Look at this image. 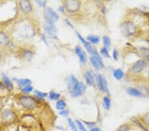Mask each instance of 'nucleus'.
Returning <instances> with one entry per match:
<instances>
[{"label": "nucleus", "instance_id": "nucleus-1", "mask_svg": "<svg viewBox=\"0 0 149 131\" xmlns=\"http://www.w3.org/2000/svg\"><path fill=\"white\" fill-rule=\"evenodd\" d=\"M19 102L21 105L27 110H33L37 107V101L34 97L29 96V95H23L19 98Z\"/></svg>", "mask_w": 149, "mask_h": 131}, {"label": "nucleus", "instance_id": "nucleus-2", "mask_svg": "<svg viewBox=\"0 0 149 131\" xmlns=\"http://www.w3.org/2000/svg\"><path fill=\"white\" fill-rule=\"evenodd\" d=\"M0 118H1L2 123L6 124V125H10L16 121L17 116L15 112H13L10 109H6L1 113Z\"/></svg>", "mask_w": 149, "mask_h": 131}, {"label": "nucleus", "instance_id": "nucleus-3", "mask_svg": "<svg viewBox=\"0 0 149 131\" xmlns=\"http://www.w3.org/2000/svg\"><path fill=\"white\" fill-rule=\"evenodd\" d=\"M121 32L125 37H132L136 32V27L131 21H125L121 25Z\"/></svg>", "mask_w": 149, "mask_h": 131}, {"label": "nucleus", "instance_id": "nucleus-4", "mask_svg": "<svg viewBox=\"0 0 149 131\" xmlns=\"http://www.w3.org/2000/svg\"><path fill=\"white\" fill-rule=\"evenodd\" d=\"M44 18L45 21L54 24L59 19V16L53 9L50 7H47L44 11Z\"/></svg>", "mask_w": 149, "mask_h": 131}, {"label": "nucleus", "instance_id": "nucleus-5", "mask_svg": "<svg viewBox=\"0 0 149 131\" xmlns=\"http://www.w3.org/2000/svg\"><path fill=\"white\" fill-rule=\"evenodd\" d=\"M17 33L21 38H29L33 35V30L28 24H22L17 28Z\"/></svg>", "mask_w": 149, "mask_h": 131}, {"label": "nucleus", "instance_id": "nucleus-6", "mask_svg": "<svg viewBox=\"0 0 149 131\" xmlns=\"http://www.w3.org/2000/svg\"><path fill=\"white\" fill-rule=\"evenodd\" d=\"M43 28H44L46 34L52 39H57V28L53 23H50L45 21L43 23Z\"/></svg>", "mask_w": 149, "mask_h": 131}, {"label": "nucleus", "instance_id": "nucleus-7", "mask_svg": "<svg viewBox=\"0 0 149 131\" xmlns=\"http://www.w3.org/2000/svg\"><path fill=\"white\" fill-rule=\"evenodd\" d=\"M96 81H97V87L100 91H104L105 94L109 95V87H108L107 82L104 76L98 74L96 77Z\"/></svg>", "mask_w": 149, "mask_h": 131}, {"label": "nucleus", "instance_id": "nucleus-8", "mask_svg": "<svg viewBox=\"0 0 149 131\" xmlns=\"http://www.w3.org/2000/svg\"><path fill=\"white\" fill-rule=\"evenodd\" d=\"M80 6L81 3L79 1L70 0V1H66L64 2V7L70 13H74L78 11L80 8Z\"/></svg>", "mask_w": 149, "mask_h": 131}, {"label": "nucleus", "instance_id": "nucleus-9", "mask_svg": "<svg viewBox=\"0 0 149 131\" xmlns=\"http://www.w3.org/2000/svg\"><path fill=\"white\" fill-rule=\"evenodd\" d=\"M86 86L83 82H78L72 91H71V95L73 97H78L82 95L86 92Z\"/></svg>", "mask_w": 149, "mask_h": 131}, {"label": "nucleus", "instance_id": "nucleus-10", "mask_svg": "<svg viewBox=\"0 0 149 131\" xmlns=\"http://www.w3.org/2000/svg\"><path fill=\"white\" fill-rule=\"evenodd\" d=\"M90 60L91 63H92V66H93V68L96 69V70H100V69H102L104 68L103 62L99 54H96L95 56H90Z\"/></svg>", "mask_w": 149, "mask_h": 131}, {"label": "nucleus", "instance_id": "nucleus-11", "mask_svg": "<svg viewBox=\"0 0 149 131\" xmlns=\"http://www.w3.org/2000/svg\"><path fill=\"white\" fill-rule=\"evenodd\" d=\"M147 66V63L145 60H140L136 62L131 68V71L134 73H140L141 71H143Z\"/></svg>", "mask_w": 149, "mask_h": 131}, {"label": "nucleus", "instance_id": "nucleus-12", "mask_svg": "<svg viewBox=\"0 0 149 131\" xmlns=\"http://www.w3.org/2000/svg\"><path fill=\"white\" fill-rule=\"evenodd\" d=\"M19 8H20L21 11L25 14H29L32 11V6L29 1L27 0H23V1H20L19 3Z\"/></svg>", "mask_w": 149, "mask_h": 131}, {"label": "nucleus", "instance_id": "nucleus-13", "mask_svg": "<svg viewBox=\"0 0 149 131\" xmlns=\"http://www.w3.org/2000/svg\"><path fill=\"white\" fill-rule=\"evenodd\" d=\"M78 81L74 75H70L66 79V83L67 88L69 91H72L76 85L78 83Z\"/></svg>", "mask_w": 149, "mask_h": 131}, {"label": "nucleus", "instance_id": "nucleus-14", "mask_svg": "<svg viewBox=\"0 0 149 131\" xmlns=\"http://www.w3.org/2000/svg\"><path fill=\"white\" fill-rule=\"evenodd\" d=\"M75 52L76 55L78 56L80 62L84 65H85L86 64V61H87V55H86V52L80 46H76L75 47Z\"/></svg>", "mask_w": 149, "mask_h": 131}, {"label": "nucleus", "instance_id": "nucleus-15", "mask_svg": "<svg viewBox=\"0 0 149 131\" xmlns=\"http://www.w3.org/2000/svg\"><path fill=\"white\" fill-rule=\"evenodd\" d=\"M10 45V39L6 33L0 31V46H8Z\"/></svg>", "mask_w": 149, "mask_h": 131}, {"label": "nucleus", "instance_id": "nucleus-16", "mask_svg": "<svg viewBox=\"0 0 149 131\" xmlns=\"http://www.w3.org/2000/svg\"><path fill=\"white\" fill-rule=\"evenodd\" d=\"M84 78H85L86 83L88 85L92 86L95 84V79L93 73L91 71H87L84 74Z\"/></svg>", "mask_w": 149, "mask_h": 131}, {"label": "nucleus", "instance_id": "nucleus-17", "mask_svg": "<svg viewBox=\"0 0 149 131\" xmlns=\"http://www.w3.org/2000/svg\"><path fill=\"white\" fill-rule=\"evenodd\" d=\"M16 82L17 83L18 86L21 87H27L28 85H31L32 82L29 79H27V78H22V79H17Z\"/></svg>", "mask_w": 149, "mask_h": 131}, {"label": "nucleus", "instance_id": "nucleus-18", "mask_svg": "<svg viewBox=\"0 0 149 131\" xmlns=\"http://www.w3.org/2000/svg\"><path fill=\"white\" fill-rule=\"evenodd\" d=\"M21 56L23 59L26 60H31L33 56V54L30 50L25 49L21 51Z\"/></svg>", "mask_w": 149, "mask_h": 131}, {"label": "nucleus", "instance_id": "nucleus-19", "mask_svg": "<svg viewBox=\"0 0 149 131\" xmlns=\"http://www.w3.org/2000/svg\"><path fill=\"white\" fill-rule=\"evenodd\" d=\"M127 93L131 95V96L134 97H141L143 95L142 92L140 90L136 89V88H133V87H129L127 89Z\"/></svg>", "mask_w": 149, "mask_h": 131}, {"label": "nucleus", "instance_id": "nucleus-20", "mask_svg": "<svg viewBox=\"0 0 149 131\" xmlns=\"http://www.w3.org/2000/svg\"><path fill=\"white\" fill-rule=\"evenodd\" d=\"M84 46L86 47V50H87L88 52H89L91 54V56H95L96 54H97V52L96 51V50L94 49V48H93L90 42H86L85 43H84Z\"/></svg>", "mask_w": 149, "mask_h": 131}, {"label": "nucleus", "instance_id": "nucleus-21", "mask_svg": "<svg viewBox=\"0 0 149 131\" xmlns=\"http://www.w3.org/2000/svg\"><path fill=\"white\" fill-rule=\"evenodd\" d=\"M1 76H2V78H3V80L5 85H6L7 87L10 88V89H13V83H12L10 78H9L8 76L4 73H1Z\"/></svg>", "mask_w": 149, "mask_h": 131}, {"label": "nucleus", "instance_id": "nucleus-22", "mask_svg": "<svg viewBox=\"0 0 149 131\" xmlns=\"http://www.w3.org/2000/svg\"><path fill=\"white\" fill-rule=\"evenodd\" d=\"M66 106V101L64 99L58 100L56 103V109L58 111L64 110Z\"/></svg>", "mask_w": 149, "mask_h": 131}, {"label": "nucleus", "instance_id": "nucleus-23", "mask_svg": "<svg viewBox=\"0 0 149 131\" xmlns=\"http://www.w3.org/2000/svg\"><path fill=\"white\" fill-rule=\"evenodd\" d=\"M113 76L117 80H121L124 76V72L121 69H117L113 71Z\"/></svg>", "mask_w": 149, "mask_h": 131}, {"label": "nucleus", "instance_id": "nucleus-24", "mask_svg": "<svg viewBox=\"0 0 149 131\" xmlns=\"http://www.w3.org/2000/svg\"><path fill=\"white\" fill-rule=\"evenodd\" d=\"M87 40L93 44H98L100 41V38L98 36L92 35L88 36Z\"/></svg>", "mask_w": 149, "mask_h": 131}, {"label": "nucleus", "instance_id": "nucleus-25", "mask_svg": "<svg viewBox=\"0 0 149 131\" xmlns=\"http://www.w3.org/2000/svg\"><path fill=\"white\" fill-rule=\"evenodd\" d=\"M67 122H68L69 127L70 128L72 131H79L76 123L74 122L71 118H68V119H67Z\"/></svg>", "mask_w": 149, "mask_h": 131}, {"label": "nucleus", "instance_id": "nucleus-26", "mask_svg": "<svg viewBox=\"0 0 149 131\" xmlns=\"http://www.w3.org/2000/svg\"><path fill=\"white\" fill-rule=\"evenodd\" d=\"M103 107H104V108L106 109V110H109V109L111 108V99H109V97L106 96L103 98Z\"/></svg>", "mask_w": 149, "mask_h": 131}, {"label": "nucleus", "instance_id": "nucleus-27", "mask_svg": "<svg viewBox=\"0 0 149 131\" xmlns=\"http://www.w3.org/2000/svg\"><path fill=\"white\" fill-rule=\"evenodd\" d=\"M60 97H61V94L54 91H51L49 94V97L50 100H52V101H54V100H58L60 98Z\"/></svg>", "mask_w": 149, "mask_h": 131}, {"label": "nucleus", "instance_id": "nucleus-28", "mask_svg": "<svg viewBox=\"0 0 149 131\" xmlns=\"http://www.w3.org/2000/svg\"><path fill=\"white\" fill-rule=\"evenodd\" d=\"M103 42L104 44V46L105 48H107L108 49L111 46V40L107 36H104L103 37Z\"/></svg>", "mask_w": 149, "mask_h": 131}, {"label": "nucleus", "instance_id": "nucleus-29", "mask_svg": "<svg viewBox=\"0 0 149 131\" xmlns=\"http://www.w3.org/2000/svg\"><path fill=\"white\" fill-rule=\"evenodd\" d=\"M140 53L145 57H149V49L148 48L142 47L139 49Z\"/></svg>", "mask_w": 149, "mask_h": 131}, {"label": "nucleus", "instance_id": "nucleus-30", "mask_svg": "<svg viewBox=\"0 0 149 131\" xmlns=\"http://www.w3.org/2000/svg\"><path fill=\"white\" fill-rule=\"evenodd\" d=\"M75 123L76 124L77 127H78V128L79 131H88L87 129H86L85 126L84 125V124L81 122L79 120H76Z\"/></svg>", "mask_w": 149, "mask_h": 131}, {"label": "nucleus", "instance_id": "nucleus-31", "mask_svg": "<svg viewBox=\"0 0 149 131\" xmlns=\"http://www.w3.org/2000/svg\"><path fill=\"white\" fill-rule=\"evenodd\" d=\"M34 94L36 96L40 97V98H45V97H47L48 96L47 93L42 92L40 91H38V90H35Z\"/></svg>", "mask_w": 149, "mask_h": 131}, {"label": "nucleus", "instance_id": "nucleus-32", "mask_svg": "<svg viewBox=\"0 0 149 131\" xmlns=\"http://www.w3.org/2000/svg\"><path fill=\"white\" fill-rule=\"evenodd\" d=\"M100 53L102 56L105 57V58H110V55H109V51H108V49H107V48H105V46L101 49Z\"/></svg>", "mask_w": 149, "mask_h": 131}, {"label": "nucleus", "instance_id": "nucleus-33", "mask_svg": "<svg viewBox=\"0 0 149 131\" xmlns=\"http://www.w3.org/2000/svg\"><path fill=\"white\" fill-rule=\"evenodd\" d=\"M129 130H130V127L128 124H123L117 128V131H129Z\"/></svg>", "mask_w": 149, "mask_h": 131}, {"label": "nucleus", "instance_id": "nucleus-34", "mask_svg": "<svg viewBox=\"0 0 149 131\" xmlns=\"http://www.w3.org/2000/svg\"><path fill=\"white\" fill-rule=\"evenodd\" d=\"M33 89H34V87H33L32 85H28L27 87H25L21 89V91L22 92L25 93V94H29V93L32 92L33 91Z\"/></svg>", "mask_w": 149, "mask_h": 131}, {"label": "nucleus", "instance_id": "nucleus-35", "mask_svg": "<svg viewBox=\"0 0 149 131\" xmlns=\"http://www.w3.org/2000/svg\"><path fill=\"white\" fill-rule=\"evenodd\" d=\"M58 114H59V115L66 117V116H68L69 115L70 111L68 110H67V109H64V110L60 111L58 112Z\"/></svg>", "mask_w": 149, "mask_h": 131}, {"label": "nucleus", "instance_id": "nucleus-36", "mask_svg": "<svg viewBox=\"0 0 149 131\" xmlns=\"http://www.w3.org/2000/svg\"><path fill=\"white\" fill-rule=\"evenodd\" d=\"M84 124H85V125L87 126L88 127L90 128V129L91 128H92L95 127V123L93 122H88V121H84Z\"/></svg>", "mask_w": 149, "mask_h": 131}, {"label": "nucleus", "instance_id": "nucleus-37", "mask_svg": "<svg viewBox=\"0 0 149 131\" xmlns=\"http://www.w3.org/2000/svg\"><path fill=\"white\" fill-rule=\"evenodd\" d=\"M36 3H37L40 7H42V8H45L47 2V1H36Z\"/></svg>", "mask_w": 149, "mask_h": 131}, {"label": "nucleus", "instance_id": "nucleus-38", "mask_svg": "<svg viewBox=\"0 0 149 131\" xmlns=\"http://www.w3.org/2000/svg\"><path fill=\"white\" fill-rule=\"evenodd\" d=\"M113 57L115 60H118V52L116 50H114L113 52Z\"/></svg>", "mask_w": 149, "mask_h": 131}, {"label": "nucleus", "instance_id": "nucleus-39", "mask_svg": "<svg viewBox=\"0 0 149 131\" xmlns=\"http://www.w3.org/2000/svg\"><path fill=\"white\" fill-rule=\"evenodd\" d=\"M3 56H4V53L3 51H2L1 46H0V64L1 63L2 60H3Z\"/></svg>", "mask_w": 149, "mask_h": 131}, {"label": "nucleus", "instance_id": "nucleus-40", "mask_svg": "<svg viewBox=\"0 0 149 131\" xmlns=\"http://www.w3.org/2000/svg\"><path fill=\"white\" fill-rule=\"evenodd\" d=\"M42 39L43 40V42H45V44L46 45H48V43H47V38H46V36H45V34H42Z\"/></svg>", "mask_w": 149, "mask_h": 131}, {"label": "nucleus", "instance_id": "nucleus-41", "mask_svg": "<svg viewBox=\"0 0 149 131\" xmlns=\"http://www.w3.org/2000/svg\"><path fill=\"white\" fill-rule=\"evenodd\" d=\"M58 10L60 12H61V13H64V7L61 6L58 7Z\"/></svg>", "mask_w": 149, "mask_h": 131}, {"label": "nucleus", "instance_id": "nucleus-42", "mask_svg": "<svg viewBox=\"0 0 149 131\" xmlns=\"http://www.w3.org/2000/svg\"><path fill=\"white\" fill-rule=\"evenodd\" d=\"M90 131H102V130H101L99 127H95L92 128H91Z\"/></svg>", "mask_w": 149, "mask_h": 131}, {"label": "nucleus", "instance_id": "nucleus-43", "mask_svg": "<svg viewBox=\"0 0 149 131\" xmlns=\"http://www.w3.org/2000/svg\"><path fill=\"white\" fill-rule=\"evenodd\" d=\"M65 21H66V23L67 24V25H68L70 27H71V28H73V25H72V23L70 22V21L67 19H65Z\"/></svg>", "mask_w": 149, "mask_h": 131}]
</instances>
